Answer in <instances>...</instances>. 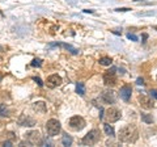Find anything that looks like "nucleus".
Returning a JSON list of instances; mask_svg holds the SVG:
<instances>
[{
	"label": "nucleus",
	"instance_id": "nucleus-3",
	"mask_svg": "<svg viewBox=\"0 0 157 147\" xmlns=\"http://www.w3.org/2000/svg\"><path fill=\"white\" fill-rule=\"evenodd\" d=\"M85 120L82 118L81 116H73L70 118L68 121V126H70V129L73 130V131H80L85 127Z\"/></svg>",
	"mask_w": 157,
	"mask_h": 147
},
{
	"label": "nucleus",
	"instance_id": "nucleus-7",
	"mask_svg": "<svg viewBox=\"0 0 157 147\" xmlns=\"http://www.w3.org/2000/svg\"><path fill=\"white\" fill-rule=\"evenodd\" d=\"M104 83L107 87H114L117 84V75H115V70H109L104 74Z\"/></svg>",
	"mask_w": 157,
	"mask_h": 147
},
{
	"label": "nucleus",
	"instance_id": "nucleus-21",
	"mask_svg": "<svg viewBox=\"0 0 157 147\" xmlns=\"http://www.w3.org/2000/svg\"><path fill=\"white\" fill-rule=\"evenodd\" d=\"M30 65H32L33 67H41V66H42V61L38 59V58H36V59H33V62L30 63Z\"/></svg>",
	"mask_w": 157,
	"mask_h": 147
},
{
	"label": "nucleus",
	"instance_id": "nucleus-2",
	"mask_svg": "<svg viewBox=\"0 0 157 147\" xmlns=\"http://www.w3.org/2000/svg\"><path fill=\"white\" fill-rule=\"evenodd\" d=\"M100 138H101L100 130L93 129V130L89 131V133H86L84 135V138L81 139V143L84 145V146H93V145H96L97 142L100 141Z\"/></svg>",
	"mask_w": 157,
	"mask_h": 147
},
{
	"label": "nucleus",
	"instance_id": "nucleus-4",
	"mask_svg": "<svg viewBox=\"0 0 157 147\" xmlns=\"http://www.w3.org/2000/svg\"><path fill=\"white\" fill-rule=\"evenodd\" d=\"M46 130H47V134L50 137H55L60 133L62 130V126H60V122L55 118H51L46 122Z\"/></svg>",
	"mask_w": 157,
	"mask_h": 147
},
{
	"label": "nucleus",
	"instance_id": "nucleus-23",
	"mask_svg": "<svg viewBox=\"0 0 157 147\" xmlns=\"http://www.w3.org/2000/svg\"><path fill=\"white\" fill-rule=\"evenodd\" d=\"M127 38H128V40H132V41H137V37L135 34H131V33L127 34Z\"/></svg>",
	"mask_w": 157,
	"mask_h": 147
},
{
	"label": "nucleus",
	"instance_id": "nucleus-9",
	"mask_svg": "<svg viewBox=\"0 0 157 147\" xmlns=\"http://www.w3.org/2000/svg\"><path fill=\"white\" fill-rule=\"evenodd\" d=\"M137 100H139L140 106H141V108H144V109H152V108L155 106L153 100H152L149 96H147V95H140Z\"/></svg>",
	"mask_w": 157,
	"mask_h": 147
},
{
	"label": "nucleus",
	"instance_id": "nucleus-15",
	"mask_svg": "<svg viewBox=\"0 0 157 147\" xmlns=\"http://www.w3.org/2000/svg\"><path fill=\"white\" fill-rule=\"evenodd\" d=\"M76 92L80 96L85 95V85H84V83H77V84H76Z\"/></svg>",
	"mask_w": 157,
	"mask_h": 147
},
{
	"label": "nucleus",
	"instance_id": "nucleus-14",
	"mask_svg": "<svg viewBox=\"0 0 157 147\" xmlns=\"http://www.w3.org/2000/svg\"><path fill=\"white\" fill-rule=\"evenodd\" d=\"M33 109L37 112V113H45V112L47 110L46 109V104L43 101H37L33 104Z\"/></svg>",
	"mask_w": 157,
	"mask_h": 147
},
{
	"label": "nucleus",
	"instance_id": "nucleus-1",
	"mask_svg": "<svg viewBox=\"0 0 157 147\" xmlns=\"http://www.w3.org/2000/svg\"><path fill=\"white\" fill-rule=\"evenodd\" d=\"M121 142L123 143H135L139 139V131L135 125H127L124 127H122L119 130V135H118Z\"/></svg>",
	"mask_w": 157,
	"mask_h": 147
},
{
	"label": "nucleus",
	"instance_id": "nucleus-16",
	"mask_svg": "<svg viewBox=\"0 0 157 147\" xmlns=\"http://www.w3.org/2000/svg\"><path fill=\"white\" fill-rule=\"evenodd\" d=\"M98 62H100V65H102V66H110L113 63V59L109 58V57H102Z\"/></svg>",
	"mask_w": 157,
	"mask_h": 147
},
{
	"label": "nucleus",
	"instance_id": "nucleus-28",
	"mask_svg": "<svg viewBox=\"0 0 157 147\" xmlns=\"http://www.w3.org/2000/svg\"><path fill=\"white\" fill-rule=\"evenodd\" d=\"M156 80H157V77H156Z\"/></svg>",
	"mask_w": 157,
	"mask_h": 147
},
{
	"label": "nucleus",
	"instance_id": "nucleus-26",
	"mask_svg": "<svg viewBox=\"0 0 157 147\" xmlns=\"http://www.w3.org/2000/svg\"><path fill=\"white\" fill-rule=\"evenodd\" d=\"M115 11L117 12H126V11H130V9L128 8H117Z\"/></svg>",
	"mask_w": 157,
	"mask_h": 147
},
{
	"label": "nucleus",
	"instance_id": "nucleus-24",
	"mask_svg": "<svg viewBox=\"0 0 157 147\" xmlns=\"http://www.w3.org/2000/svg\"><path fill=\"white\" fill-rule=\"evenodd\" d=\"M149 93H151V96H152V97H155V99H157V91H156V89H151V91H149Z\"/></svg>",
	"mask_w": 157,
	"mask_h": 147
},
{
	"label": "nucleus",
	"instance_id": "nucleus-19",
	"mask_svg": "<svg viewBox=\"0 0 157 147\" xmlns=\"http://www.w3.org/2000/svg\"><path fill=\"white\" fill-rule=\"evenodd\" d=\"M141 120H143L145 124H152V121H153V118H152L151 114H145V113L141 114Z\"/></svg>",
	"mask_w": 157,
	"mask_h": 147
},
{
	"label": "nucleus",
	"instance_id": "nucleus-18",
	"mask_svg": "<svg viewBox=\"0 0 157 147\" xmlns=\"http://www.w3.org/2000/svg\"><path fill=\"white\" fill-rule=\"evenodd\" d=\"M104 130H105V133L109 135V137H113V135H114V129H113V126H111V125L105 124V125H104Z\"/></svg>",
	"mask_w": 157,
	"mask_h": 147
},
{
	"label": "nucleus",
	"instance_id": "nucleus-20",
	"mask_svg": "<svg viewBox=\"0 0 157 147\" xmlns=\"http://www.w3.org/2000/svg\"><path fill=\"white\" fill-rule=\"evenodd\" d=\"M7 113H8V110H7V106H6V104H2V105H0V116H2V117H4V116H8Z\"/></svg>",
	"mask_w": 157,
	"mask_h": 147
},
{
	"label": "nucleus",
	"instance_id": "nucleus-27",
	"mask_svg": "<svg viewBox=\"0 0 157 147\" xmlns=\"http://www.w3.org/2000/svg\"><path fill=\"white\" fill-rule=\"evenodd\" d=\"M12 145V142L11 141H6V142H3L2 146H11Z\"/></svg>",
	"mask_w": 157,
	"mask_h": 147
},
{
	"label": "nucleus",
	"instance_id": "nucleus-17",
	"mask_svg": "<svg viewBox=\"0 0 157 147\" xmlns=\"http://www.w3.org/2000/svg\"><path fill=\"white\" fill-rule=\"evenodd\" d=\"M62 143H63V146H71L72 145V138L68 134H64L63 138H62Z\"/></svg>",
	"mask_w": 157,
	"mask_h": 147
},
{
	"label": "nucleus",
	"instance_id": "nucleus-6",
	"mask_svg": "<svg viewBox=\"0 0 157 147\" xmlns=\"http://www.w3.org/2000/svg\"><path fill=\"white\" fill-rule=\"evenodd\" d=\"M25 139L30 143L32 146H38V145H42V135L39 131L37 130H33V131H29V133L25 134Z\"/></svg>",
	"mask_w": 157,
	"mask_h": 147
},
{
	"label": "nucleus",
	"instance_id": "nucleus-8",
	"mask_svg": "<svg viewBox=\"0 0 157 147\" xmlns=\"http://www.w3.org/2000/svg\"><path fill=\"white\" fill-rule=\"evenodd\" d=\"M101 100L105 102V104H114L115 100H117V96H115V92L111 91V89H106L101 93Z\"/></svg>",
	"mask_w": 157,
	"mask_h": 147
},
{
	"label": "nucleus",
	"instance_id": "nucleus-22",
	"mask_svg": "<svg viewBox=\"0 0 157 147\" xmlns=\"http://www.w3.org/2000/svg\"><path fill=\"white\" fill-rule=\"evenodd\" d=\"M33 80H34V81H36V83H37V84H38L39 87H43V81H42L41 79H39V77H37V76H34V77H33Z\"/></svg>",
	"mask_w": 157,
	"mask_h": 147
},
{
	"label": "nucleus",
	"instance_id": "nucleus-10",
	"mask_svg": "<svg viewBox=\"0 0 157 147\" xmlns=\"http://www.w3.org/2000/svg\"><path fill=\"white\" fill-rule=\"evenodd\" d=\"M47 84H48V87H51V88H54V87H59L62 84V77L58 75V74H54V75H50L47 77Z\"/></svg>",
	"mask_w": 157,
	"mask_h": 147
},
{
	"label": "nucleus",
	"instance_id": "nucleus-11",
	"mask_svg": "<svg viewBox=\"0 0 157 147\" xmlns=\"http://www.w3.org/2000/svg\"><path fill=\"white\" fill-rule=\"evenodd\" d=\"M18 124L21 125V126H29V127H32V126L36 125V121H34L32 117H29L26 114H22L18 118Z\"/></svg>",
	"mask_w": 157,
	"mask_h": 147
},
{
	"label": "nucleus",
	"instance_id": "nucleus-12",
	"mask_svg": "<svg viewBox=\"0 0 157 147\" xmlns=\"http://www.w3.org/2000/svg\"><path fill=\"white\" fill-rule=\"evenodd\" d=\"M131 93H132V88L130 85H127V84L122 87L121 91H119V95L124 101H128L131 99Z\"/></svg>",
	"mask_w": 157,
	"mask_h": 147
},
{
	"label": "nucleus",
	"instance_id": "nucleus-13",
	"mask_svg": "<svg viewBox=\"0 0 157 147\" xmlns=\"http://www.w3.org/2000/svg\"><path fill=\"white\" fill-rule=\"evenodd\" d=\"M48 46H50V47H52V46L63 47V49H66V50L70 51L71 54H73V55H76V54H78V50H77V49H75V47L71 46V45H68V43H50Z\"/></svg>",
	"mask_w": 157,
	"mask_h": 147
},
{
	"label": "nucleus",
	"instance_id": "nucleus-5",
	"mask_svg": "<svg viewBox=\"0 0 157 147\" xmlns=\"http://www.w3.org/2000/svg\"><path fill=\"white\" fill-rule=\"evenodd\" d=\"M121 117H122V113L118 108L110 106V108H107L105 112V118L107 120V122H117L121 120Z\"/></svg>",
	"mask_w": 157,
	"mask_h": 147
},
{
	"label": "nucleus",
	"instance_id": "nucleus-25",
	"mask_svg": "<svg viewBox=\"0 0 157 147\" xmlns=\"http://www.w3.org/2000/svg\"><path fill=\"white\" fill-rule=\"evenodd\" d=\"M136 83H137L139 85H143V84H144V79H143V77H139V79L136 80Z\"/></svg>",
	"mask_w": 157,
	"mask_h": 147
}]
</instances>
